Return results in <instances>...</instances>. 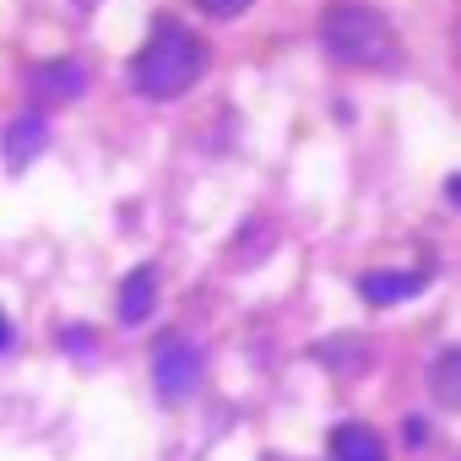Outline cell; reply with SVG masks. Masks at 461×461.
I'll return each mask as SVG.
<instances>
[{"mask_svg":"<svg viewBox=\"0 0 461 461\" xmlns=\"http://www.w3.org/2000/svg\"><path fill=\"white\" fill-rule=\"evenodd\" d=\"M331 461H385V445L369 423H337L331 429Z\"/></svg>","mask_w":461,"mask_h":461,"instance_id":"8992f818","label":"cell"},{"mask_svg":"<svg viewBox=\"0 0 461 461\" xmlns=\"http://www.w3.org/2000/svg\"><path fill=\"white\" fill-rule=\"evenodd\" d=\"M423 283H429L423 272H364V277H358V294H364L369 304H402V299H412Z\"/></svg>","mask_w":461,"mask_h":461,"instance_id":"277c9868","label":"cell"},{"mask_svg":"<svg viewBox=\"0 0 461 461\" xmlns=\"http://www.w3.org/2000/svg\"><path fill=\"white\" fill-rule=\"evenodd\" d=\"M152 304H158V267H136L125 277V288H120V321L125 326H141L152 315Z\"/></svg>","mask_w":461,"mask_h":461,"instance_id":"5b68a950","label":"cell"},{"mask_svg":"<svg viewBox=\"0 0 461 461\" xmlns=\"http://www.w3.org/2000/svg\"><path fill=\"white\" fill-rule=\"evenodd\" d=\"M12 342V321H6V310H0V348Z\"/></svg>","mask_w":461,"mask_h":461,"instance_id":"30bf717a","label":"cell"},{"mask_svg":"<svg viewBox=\"0 0 461 461\" xmlns=\"http://www.w3.org/2000/svg\"><path fill=\"white\" fill-rule=\"evenodd\" d=\"M321 44L342 66H391L396 60L391 23L375 6H364V0H331L326 23H321Z\"/></svg>","mask_w":461,"mask_h":461,"instance_id":"7a4b0ae2","label":"cell"},{"mask_svg":"<svg viewBox=\"0 0 461 461\" xmlns=\"http://www.w3.org/2000/svg\"><path fill=\"white\" fill-rule=\"evenodd\" d=\"M44 136H50L44 114H23V120L12 125V136H6V163L23 168L28 158H39V152H44Z\"/></svg>","mask_w":461,"mask_h":461,"instance_id":"52a82bcc","label":"cell"},{"mask_svg":"<svg viewBox=\"0 0 461 461\" xmlns=\"http://www.w3.org/2000/svg\"><path fill=\"white\" fill-rule=\"evenodd\" d=\"M250 6V0H201V12L206 17H217V23H228V17H240Z\"/></svg>","mask_w":461,"mask_h":461,"instance_id":"9c48e42d","label":"cell"},{"mask_svg":"<svg viewBox=\"0 0 461 461\" xmlns=\"http://www.w3.org/2000/svg\"><path fill=\"white\" fill-rule=\"evenodd\" d=\"M33 87H39V93H82V87H87V66H82V60H60V66L39 71Z\"/></svg>","mask_w":461,"mask_h":461,"instance_id":"ba28073f","label":"cell"},{"mask_svg":"<svg viewBox=\"0 0 461 461\" xmlns=\"http://www.w3.org/2000/svg\"><path fill=\"white\" fill-rule=\"evenodd\" d=\"M152 380L163 396H190V385L201 380V353L185 337H163L152 348Z\"/></svg>","mask_w":461,"mask_h":461,"instance_id":"3957f363","label":"cell"},{"mask_svg":"<svg viewBox=\"0 0 461 461\" xmlns=\"http://www.w3.org/2000/svg\"><path fill=\"white\" fill-rule=\"evenodd\" d=\"M206 60H212L206 44H201L190 28L158 23L152 39L141 44V55L131 60V82H136V93H147V98H179L185 87L201 82Z\"/></svg>","mask_w":461,"mask_h":461,"instance_id":"6da1fadb","label":"cell"}]
</instances>
